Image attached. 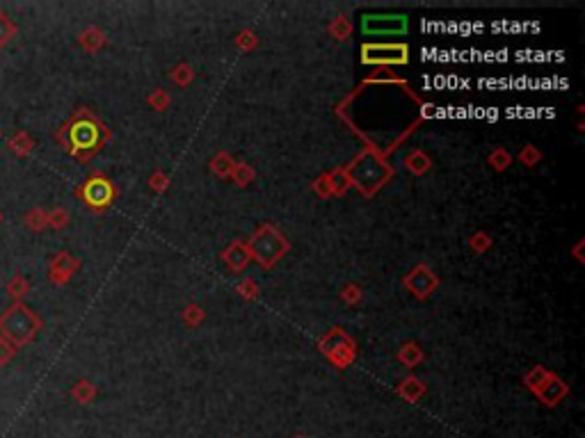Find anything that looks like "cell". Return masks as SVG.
<instances>
[{
    "label": "cell",
    "instance_id": "1",
    "mask_svg": "<svg viewBox=\"0 0 585 438\" xmlns=\"http://www.w3.org/2000/svg\"><path fill=\"white\" fill-rule=\"evenodd\" d=\"M403 32L405 30V16H366L364 18V32Z\"/></svg>",
    "mask_w": 585,
    "mask_h": 438
}]
</instances>
